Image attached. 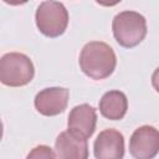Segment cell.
Segmentation results:
<instances>
[{"instance_id":"6da1fadb","label":"cell","mask_w":159,"mask_h":159,"mask_svg":"<svg viewBox=\"0 0 159 159\" xmlns=\"http://www.w3.org/2000/svg\"><path fill=\"white\" fill-rule=\"evenodd\" d=\"M78 62L86 76L99 81L113 73L117 65V57L108 43L102 41H91L81 50Z\"/></svg>"},{"instance_id":"7a4b0ae2","label":"cell","mask_w":159,"mask_h":159,"mask_svg":"<svg viewBox=\"0 0 159 159\" xmlns=\"http://www.w3.org/2000/svg\"><path fill=\"white\" fill-rule=\"evenodd\" d=\"M112 31L116 41L122 47H135L147 35L145 17L137 11H122L113 19Z\"/></svg>"},{"instance_id":"3957f363","label":"cell","mask_w":159,"mask_h":159,"mask_svg":"<svg viewBox=\"0 0 159 159\" xmlns=\"http://www.w3.org/2000/svg\"><path fill=\"white\" fill-rule=\"evenodd\" d=\"M35 67L29 56L9 52L0 57V82L9 87H22L32 81Z\"/></svg>"},{"instance_id":"277c9868","label":"cell","mask_w":159,"mask_h":159,"mask_svg":"<svg viewBox=\"0 0 159 159\" xmlns=\"http://www.w3.org/2000/svg\"><path fill=\"white\" fill-rule=\"evenodd\" d=\"M35 21L39 31L47 37L61 36L68 25V11L65 5L56 0L41 2L35 14Z\"/></svg>"},{"instance_id":"5b68a950","label":"cell","mask_w":159,"mask_h":159,"mask_svg":"<svg viewBox=\"0 0 159 159\" xmlns=\"http://www.w3.org/2000/svg\"><path fill=\"white\" fill-rule=\"evenodd\" d=\"M159 133L155 127L142 125L137 128L129 139V152L137 159H150L158 154Z\"/></svg>"},{"instance_id":"8992f818","label":"cell","mask_w":159,"mask_h":159,"mask_svg":"<svg viewBox=\"0 0 159 159\" xmlns=\"http://www.w3.org/2000/svg\"><path fill=\"white\" fill-rule=\"evenodd\" d=\"M70 92L63 87H48L40 91L34 101L36 111L46 117L62 113L68 104Z\"/></svg>"},{"instance_id":"52a82bcc","label":"cell","mask_w":159,"mask_h":159,"mask_svg":"<svg viewBox=\"0 0 159 159\" xmlns=\"http://www.w3.org/2000/svg\"><path fill=\"white\" fill-rule=\"evenodd\" d=\"M55 154L61 159H86L88 158L87 138L67 129L56 138Z\"/></svg>"},{"instance_id":"ba28073f","label":"cell","mask_w":159,"mask_h":159,"mask_svg":"<svg viewBox=\"0 0 159 159\" xmlns=\"http://www.w3.org/2000/svg\"><path fill=\"white\" fill-rule=\"evenodd\" d=\"M93 153L97 159H120L124 157V137L117 129L102 130L94 143Z\"/></svg>"},{"instance_id":"9c48e42d","label":"cell","mask_w":159,"mask_h":159,"mask_svg":"<svg viewBox=\"0 0 159 159\" xmlns=\"http://www.w3.org/2000/svg\"><path fill=\"white\" fill-rule=\"evenodd\" d=\"M96 124H97V112L92 106L87 103L73 107L68 114V120H67L68 129L87 139L94 133Z\"/></svg>"},{"instance_id":"30bf717a","label":"cell","mask_w":159,"mask_h":159,"mask_svg":"<svg viewBox=\"0 0 159 159\" xmlns=\"http://www.w3.org/2000/svg\"><path fill=\"white\" fill-rule=\"evenodd\" d=\"M128 109L127 96L120 91H108L106 92L99 101V112L101 114L111 120L122 119Z\"/></svg>"},{"instance_id":"8fae6325","label":"cell","mask_w":159,"mask_h":159,"mask_svg":"<svg viewBox=\"0 0 159 159\" xmlns=\"http://www.w3.org/2000/svg\"><path fill=\"white\" fill-rule=\"evenodd\" d=\"M27 158H56V154L47 145H37L29 153Z\"/></svg>"},{"instance_id":"7c38bea8","label":"cell","mask_w":159,"mask_h":159,"mask_svg":"<svg viewBox=\"0 0 159 159\" xmlns=\"http://www.w3.org/2000/svg\"><path fill=\"white\" fill-rule=\"evenodd\" d=\"M120 1L122 0H96V2L102 6H114V5L119 4Z\"/></svg>"},{"instance_id":"4fadbf2b","label":"cell","mask_w":159,"mask_h":159,"mask_svg":"<svg viewBox=\"0 0 159 159\" xmlns=\"http://www.w3.org/2000/svg\"><path fill=\"white\" fill-rule=\"evenodd\" d=\"M4 2H6L7 5H12V6H17V5H22L26 4L29 0H2Z\"/></svg>"},{"instance_id":"5bb4252c","label":"cell","mask_w":159,"mask_h":159,"mask_svg":"<svg viewBox=\"0 0 159 159\" xmlns=\"http://www.w3.org/2000/svg\"><path fill=\"white\" fill-rule=\"evenodd\" d=\"M2 130H4V128H2V122H1V119H0V140H1V138H2Z\"/></svg>"}]
</instances>
